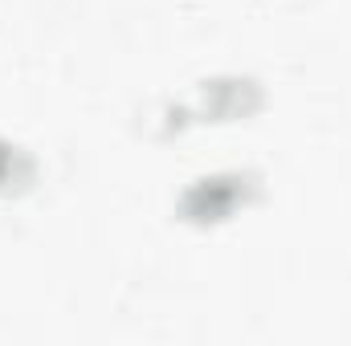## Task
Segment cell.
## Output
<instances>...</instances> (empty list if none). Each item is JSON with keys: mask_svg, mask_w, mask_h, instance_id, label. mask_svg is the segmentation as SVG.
Here are the masks:
<instances>
[{"mask_svg": "<svg viewBox=\"0 0 351 346\" xmlns=\"http://www.w3.org/2000/svg\"><path fill=\"white\" fill-rule=\"evenodd\" d=\"M237 183H241V175H233V179H204V183L188 196V208H196V212H213V216H217V212L241 191Z\"/></svg>", "mask_w": 351, "mask_h": 346, "instance_id": "obj_1", "label": "cell"}, {"mask_svg": "<svg viewBox=\"0 0 351 346\" xmlns=\"http://www.w3.org/2000/svg\"><path fill=\"white\" fill-rule=\"evenodd\" d=\"M12 168H16V155H12L8 147H0V179H4V175L12 172Z\"/></svg>", "mask_w": 351, "mask_h": 346, "instance_id": "obj_2", "label": "cell"}]
</instances>
